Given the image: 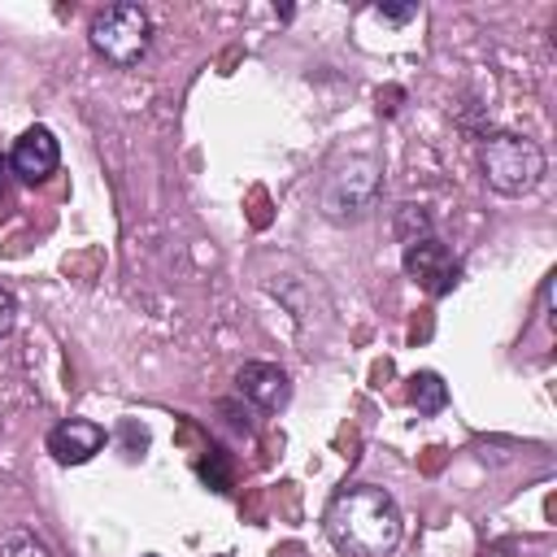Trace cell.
<instances>
[{"label":"cell","instance_id":"obj_3","mask_svg":"<svg viewBox=\"0 0 557 557\" xmlns=\"http://www.w3.org/2000/svg\"><path fill=\"white\" fill-rule=\"evenodd\" d=\"M152 35H157V26H152V13L144 4H104L87 22L91 52L100 61L117 65V70L139 65L148 57V48H152Z\"/></svg>","mask_w":557,"mask_h":557},{"label":"cell","instance_id":"obj_12","mask_svg":"<svg viewBox=\"0 0 557 557\" xmlns=\"http://www.w3.org/2000/svg\"><path fill=\"white\" fill-rule=\"evenodd\" d=\"M200 474H205V483H209L213 492H226V487H231V466H226L222 448H209V457L200 461Z\"/></svg>","mask_w":557,"mask_h":557},{"label":"cell","instance_id":"obj_14","mask_svg":"<svg viewBox=\"0 0 557 557\" xmlns=\"http://www.w3.org/2000/svg\"><path fill=\"white\" fill-rule=\"evenodd\" d=\"M17 326V296L9 287H0V339Z\"/></svg>","mask_w":557,"mask_h":557},{"label":"cell","instance_id":"obj_1","mask_svg":"<svg viewBox=\"0 0 557 557\" xmlns=\"http://www.w3.org/2000/svg\"><path fill=\"white\" fill-rule=\"evenodd\" d=\"M322 531L344 557H392L405 535V513L387 487L344 483L322 509Z\"/></svg>","mask_w":557,"mask_h":557},{"label":"cell","instance_id":"obj_13","mask_svg":"<svg viewBox=\"0 0 557 557\" xmlns=\"http://www.w3.org/2000/svg\"><path fill=\"white\" fill-rule=\"evenodd\" d=\"M374 17H383L392 26H405V22L418 17V4H374Z\"/></svg>","mask_w":557,"mask_h":557},{"label":"cell","instance_id":"obj_5","mask_svg":"<svg viewBox=\"0 0 557 557\" xmlns=\"http://www.w3.org/2000/svg\"><path fill=\"white\" fill-rule=\"evenodd\" d=\"M400 265L413 283H422L431 296H448L457 283H461V261L453 257V248L440 239V235H422L413 244H405L400 252Z\"/></svg>","mask_w":557,"mask_h":557},{"label":"cell","instance_id":"obj_6","mask_svg":"<svg viewBox=\"0 0 557 557\" xmlns=\"http://www.w3.org/2000/svg\"><path fill=\"white\" fill-rule=\"evenodd\" d=\"M235 392L248 405H257L261 413H278L292 400V374L283 366H274V361H244L235 370Z\"/></svg>","mask_w":557,"mask_h":557},{"label":"cell","instance_id":"obj_9","mask_svg":"<svg viewBox=\"0 0 557 557\" xmlns=\"http://www.w3.org/2000/svg\"><path fill=\"white\" fill-rule=\"evenodd\" d=\"M409 405L418 409V418H435V413H444V405H448V383H444L435 370H418V374H409Z\"/></svg>","mask_w":557,"mask_h":557},{"label":"cell","instance_id":"obj_11","mask_svg":"<svg viewBox=\"0 0 557 557\" xmlns=\"http://www.w3.org/2000/svg\"><path fill=\"white\" fill-rule=\"evenodd\" d=\"M392 231H396L400 244H413V239H422V235H435V231H431V213H426L422 205H400L396 218H392Z\"/></svg>","mask_w":557,"mask_h":557},{"label":"cell","instance_id":"obj_8","mask_svg":"<svg viewBox=\"0 0 557 557\" xmlns=\"http://www.w3.org/2000/svg\"><path fill=\"white\" fill-rule=\"evenodd\" d=\"M44 444H48V453H52L57 466H83V461H91L109 444V431L100 422H91V418H61L48 431Z\"/></svg>","mask_w":557,"mask_h":557},{"label":"cell","instance_id":"obj_10","mask_svg":"<svg viewBox=\"0 0 557 557\" xmlns=\"http://www.w3.org/2000/svg\"><path fill=\"white\" fill-rule=\"evenodd\" d=\"M0 557H57V553L35 527H9L0 535Z\"/></svg>","mask_w":557,"mask_h":557},{"label":"cell","instance_id":"obj_4","mask_svg":"<svg viewBox=\"0 0 557 557\" xmlns=\"http://www.w3.org/2000/svg\"><path fill=\"white\" fill-rule=\"evenodd\" d=\"M379 191H383V170L374 157H348L344 165H335L318 191V205H322V218L348 226V222H361L374 213L379 205Z\"/></svg>","mask_w":557,"mask_h":557},{"label":"cell","instance_id":"obj_2","mask_svg":"<svg viewBox=\"0 0 557 557\" xmlns=\"http://www.w3.org/2000/svg\"><path fill=\"white\" fill-rule=\"evenodd\" d=\"M479 170L496 196H531L548 174V157L531 135L492 131L479 139Z\"/></svg>","mask_w":557,"mask_h":557},{"label":"cell","instance_id":"obj_15","mask_svg":"<svg viewBox=\"0 0 557 557\" xmlns=\"http://www.w3.org/2000/svg\"><path fill=\"white\" fill-rule=\"evenodd\" d=\"M144 557H152V553H144Z\"/></svg>","mask_w":557,"mask_h":557},{"label":"cell","instance_id":"obj_7","mask_svg":"<svg viewBox=\"0 0 557 557\" xmlns=\"http://www.w3.org/2000/svg\"><path fill=\"white\" fill-rule=\"evenodd\" d=\"M9 165H13V174H17L22 183H44V178H52L57 165H61V144H57V135H52L48 126H26V131L13 139V148H9Z\"/></svg>","mask_w":557,"mask_h":557}]
</instances>
